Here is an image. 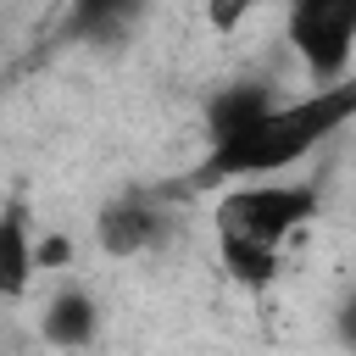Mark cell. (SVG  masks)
Segmentation results:
<instances>
[{"label": "cell", "mask_w": 356, "mask_h": 356, "mask_svg": "<svg viewBox=\"0 0 356 356\" xmlns=\"http://www.w3.org/2000/svg\"><path fill=\"white\" fill-rule=\"evenodd\" d=\"M345 122H356V72H345L334 83H317L300 100H273L234 139L206 145L189 184L211 189V184H228V178H278L295 161H306L317 145H328Z\"/></svg>", "instance_id": "obj_1"}, {"label": "cell", "mask_w": 356, "mask_h": 356, "mask_svg": "<svg viewBox=\"0 0 356 356\" xmlns=\"http://www.w3.org/2000/svg\"><path fill=\"white\" fill-rule=\"evenodd\" d=\"M323 189L317 184H278V178H250L222 189L217 200V245H256V250H284L306 222H317Z\"/></svg>", "instance_id": "obj_2"}, {"label": "cell", "mask_w": 356, "mask_h": 356, "mask_svg": "<svg viewBox=\"0 0 356 356\" xmlns=\"http://www.w3.org/2000/svg\"><path fill=\"white\" fill-rule=\"evenodd\" d=\"M284 39L312 83L345 78L356 61V0H284Z\"/></svg>", "instance_id": "obj_3"}, {"label": "cell", "mask_w": 356, "mask_h": 356, "mask_svg": "<svg viewBox=\"0 0 356 356\" xmlns=\"http://www.w3.org/2000/svg\"><path fill=\"white\" fill-rule=\"evenodd\" d=\"M167 234H172V211L161 206V195H145V189H122L95 211V245L117 261L161 250Z\"/></svg>", "instance_id": "obj_4"}, {"label": "cell", "mask_w": 356, "mask_h": 356, "mask_svg": "<svg viewBox=\"0 0 356 356\" xmlns=\"http://www.w3.org/2000/svg\"><path fill=\"white\" fill-rule=\"evenodd\" d=\"M39 334H44V345H56V350H89L95 334H100V300H95L89 289H78V284L56 289V295L44 300V312H39Z\"/></svg>", "instance_id": "obj_5"}, {"label": "cell", "mask_w": 356, "mask_h": 356, "mask_svg": "<svg viewBox=\"0 0 356 356\" xmlns=\"http://www.w3.org/2000/svg\"><path fill=\"white\" fill-rule=\"evenodd\" d=\"M33 222H28V206L22 200H6L0 206V300H22L33 289Z\"/></svg>", "instance_id": "obj_6"}, {"label": "cell", "mask_w": 356, "mask_h": 356, "mask_svg": "<svg viewBox=\"0 0 356 356\" xmlns=\"http://www.w3.org/2000/svg\"><path fill=\"white\" fill-rule=\"evenodd\" d=\"M145 6L150 0H67L61 33L67 39H83V44H117L145 17Z\"/></svg>", "instance_id": "obj_7"}, {"label": "cell", "mask_w": 356, "mask_h": 356, "mask_svg": "<svg viewBox=\"0 0 356 356\" xmlns=\"http://www.w3.org/2000/svg\"><path fill=\"white\" fill-rule=\"evenodd\" d=\"M278 95H273V83H261V78H245V83H228V89H217L211 100H206V145H217V139H234L256 111H267Z\"/></svg>", "instance_id": "obj_8"}, {"label": "cell", "mask_w": 356, "mask_h": 356, "mask_svg": "<svg viewBox=\"0 0 356 356\" xmlns=\"http://www.w3.org/2000/svg\"><path fill=\"white\" fill-rule=\"evenodd\" d=\"M33 261H39V267H67V261H72V239H67V234L33 239Z\"/></svg>", "instance_id": "obj_9"}, {"label": "cell", "mask_w": 356, "mask_h": 356, "mask_svg": "<svg viewBox=\"0 0 356 356\" xmlns=\"http://www.w3.org/2000/svg\"><path fill=\"white\" fill-rule=\"evenodd\" d=\"M334 334H339L345 350H356V289L339 300V312H334Z\"/></svg>", "instance_id": "obj_10"}, {"label": "cell", "mask_w": 356, "mask_h": 356, "mask_svg": "<svg viewBox=\"0 0 356 356\" xmlns=\"http://www.w3.org/2000/svg\"><path fill=\"white\" fill-rule=\"evenodd\" d=\"M250 6H256V0H211V28H222V33H228Z\"/></svg>", "instance_id": "obj_11"}]
</instances>
